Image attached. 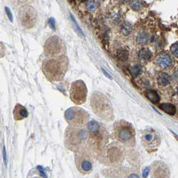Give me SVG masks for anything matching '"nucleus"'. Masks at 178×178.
Wrapping results in <instances>:
<instances>
[{"mask_svg":"<svg viewBox=\"0 0 178 178\" xmlns=\"http://www.w3.org/2000/svg\"><path fill=\"white\" fill-rule=\"evenodd\" d=\"M141 143L149 153L155 151L161 144V136L153 128H147L140 133Z\"/></svg>","mask_w":178,"mask_h":178,"instance_id":"0eeeda50","label":"nucleus"},{"mask_svg":"<svg viewBox=\"0 0 178 178\" xmlns=\"http://www.w3.org/2000/svg\"><path fill=\"white\" fill-rule=\"evenodd\" d=\"M87 131L90 151L93 154H100L109 140V134L107 129L97 121H91L87 124Z\"/></svg>","mask_w":178,"mask_h":178,"instance_id":"f03ea898","label":"nucleus"},{"mask_svg":"<svg viewBox=\"0 0 178 178\" xmlns=\"http://www.w3.org/2000/svg\"><path fill=\"white\" fill-rule=\"evenodd\" d=\"M75 164L79 172L83 175L90 174L93 170V154L90 150L75 153Z\"/></svg>","mask_w":178,"mask_h":178,"instance_id":"6e6552de","label":"nucleus"},{"mask_svg":"<svg viewBox=\"0 0 178 178\" xmlns=\"http://www.w3.org/2000/svg\"><path fill=\"white\" fill-rule=\"evenodd\" d=\"M149 35L147 32L145 31H141L137 34L136 37V41L139 44L144 45L146 44L149 40Z\"/></svg>","mask_w":178,"mask_h":178,"instance_id":"f3484780","label":"nucleus"},{"mask_svg":"<svg viewBox=\"0 0 178 178\" xmlns=\"http://www.w3.org/2000/svg\"><path fill=\"white\" fill-rule=\"evenodd\" d=\"M139 59L142 62H147L151 58V52L147 48H142L138 54Z\"/></svg>","mask_w":178,"mask_h":178,"instance_id":"a211bd4d","label":"nucleus"},{"mask_svg":"<svg viewBox=\"0 0 178 178\" xmlns=\"http://www.w3.org/2000/svg\"><path fill=\"white\" fill-rule=\"evenodd\" d=\"M49 24H50V27H52V29L55 30L56 27H55V20L53 18H51L50 20H49Z\"/></svg>","mask_w":178,"mask_h":178,"instance_id":"cd10ccee","label":"nucleus"},{"mask_svg":"<svg viewBox=\"0 0 178 178\" xmlns=\"http://www.w3.org/2000/svg\"><path fill=\"white\" fill-rule=\"evenodd\" d=\"M131 74L133 77L135 78L137 76H139L141 72V67L139 64H135V65L133 66L130 68Z\"/></svg>","mask_w":178,"mask_h":178,"instance_id":"aec40b11","label":"nucleus"},{"mask_svg":"<svg viewBox=\"0 0 178 178\" xmlns=\"http://www.w3.org/2000/svg\"><path fill=\"white\" fill-rule=\"evenodd\" d=\"M135 135L134 126L129 122L119 120L113 125V137L126 147L132 148L135 146Z\"/></svg>","mask_w":178,"mask_h":178,"instance_id":"39448f33","label":"nucleus"},{"mask_svg":"<svg viewBox=\"0 0 178 178\" xmlns=\"http://www.w3.org/2000/svg\"><path fill=\"white\" fill-rule=\"evenodd\" d=\"M21 22L25 27L30 28L35 25L37 14L35 9L31 6H26L22 8L20 11Z\"/></svg>","mask_w":178,"mask_h":178,"instance_id":"f8f14e48","label":"nucleus"},{"mask_svg":"<svg viewBox=\"0 0 178 178\" xmlns=\"http://www.w3.org/2000/svg\"><path fill=\"white\" fill-rule=\"evenodd\" d=\"M66 52V45L58 36H52L46 40L44 45V52L48 56L57 57L63 56Z\"/></svg>","mask_w":178,"mask_h":178,"instance_id":"1a4fd4ad","label":"nucleus"},{"mask_svg":"<svg viewBox=\"0 0 178 178\" xmlns=\"http://www.w3.org/2000/svg\"><path fill=\"white\" fill-rule=\"evenodd\" d=\"M121 32L123 33L125 36H129V34H131L133 32V26L130 23L126 22L124 23L123 25H122L121 28Z\"/></svg>","mask_w":178,"mask_h":178,"instance_id":"6ab92c4d","label":"nucleus"},{"mask_svg":"<svg viewBox=\"0 0 178 178\" xmlns=\"http://www.w3.org/2000/svg\"><path fill=\"white\" fill-rule=\"evenodd\" d=\"M68 68V59L65 55L51 58L43 63V72L52 81L62 80Z\"/></svg>","mask_w":178,"mask_h":178,"instance_id":"7ed1b4c3","label":"nucleus"},{"mask_svg":"<svg viewBox=\"0 0 178 178\" xmlns=\"http://www.w3.org/2000/svg\"><path fill=\"white\" fill-rule=\"evenodd\" d=\"M64 145L75 153L90 150L87 129L68 126L64 133Z\"/></svg>","mask_w":178,"mask_h":178,"instance_id":"f257e3e1","label":"nucleus"},{"mask_svg":"<svg viewBox=\"0 0 178 178\" xmlns=\"http://www.w3.org/2000/svg\"><path fill=\"white\" fill-rule=\"evenodd\" d=\"M171 78L166 72H160L157 76V83L160 87H166L170 84Z\"/></svg>","mask_w":178,"mask_h":178,"instance_id":"2eb2a0df","label":"nucleus"},{"mask_svg":"<svg viewBox=\"0 0 178 178\" xmlns=\"http://www.w3.org/2000/svg\"><path fill=\"white\" fill-rule=\"evenodd\" d=\"M156 64L162 69H168L173 66V60L169 54L168 52H162L156 58Z\"/></svg>","mask_w":178,"mask_h":178,"instance_id":"ddd939ff","label":"nucleus"},{"mask_svg":"<svg viewBox=\"0 0 178 178\" xmlns=\"http://www.w3.org/2000/svg\"><path fill=\"white\" fill-rule=\"evenodd\" d=\"M87 7V9L89 11H93L95 10V8H96V4L95 3H94V1H90L88 2Z\"/></svg>","mask_w":178,"mask_h":178,"instance_id":"393cba45","label":"nucleus"},{"mask_svg":"<svg viewBox=\"0 0 178 178\" xmlns=\"http://www.w3.org/2000/svg\"><path fill=\"white\" fill-rule=\"evenodd\" d=\"M145 96L152 103L157 104L160 101V96L157 92L154 90H147L145 91Z\"/></svg>","mask_w":178,"mask_h":178,"instance_id":"4468645a","label":"nucleus"},{"mask_svg":"<svg viewBox=\"0 0 178 178\" xmlns=\"http://www.w3.org/2000/svg\"><path fill=\"white\" fill-rule=\"evenodd\" d=\"M18 113H19V117L21 118V119L27 117V115H28V113H27V110L22 106H20V108H19Z\"/></svg>","mask_w":178,"mask_h":178,"instance_id":"412c9836","label":"nucleus"},{"mask_svg":"<svg viewBox=\"0 0 178 178\" xmlns=\"http://www.w3.org/2000/svg\"><path fill=\"white\" fill-rule=\"evenodd\" d=\"M131 5L134 10H139L141 8V2L139 1H131L130 2Z\"/></svg>","mask_w":178,"mask_h":178,"instance_id":"b1692460","label":"nucleus"},{"mask_svg":"<svg viewBox=\"0 0 178 178\" xmlns=\"http://www.w3.org/2000/svg\"><path fill=\"white\" fill-rule=\"evenodd\" d=\"M5 12H6V14H7V16L8 17V18L10 19V20L11 21H13V16H12V12H11V10H10L9 8L6 7L5 8Z\"/></svg>","mask_w":178,"mask_h":178,"instance_id":"bb28decb","label":"nucleus"},{"mask_svg":"<svg viewBox=\"0 0 178 178\" xmlns=\"http://www.w3.org/2000/svg\"><path fill=\"white\" fill-rule=\"evenodd\" d=\"M149 174L150 178H169L170 170L169 166L164 162L155 161L151 165Z\"/></svg>","mask_w":178,"mask_h":178,"instance_id":"9b49d317","label":"nucleus"},{"mask_svg":"<svg viewBox=\"0 0 178 178\" xmlns=\"http://www.w3.org/2000/svg\"><path fill=\"white\" fill-rule=\"evenodd\" d=\"M129 56L128 52H126L125 50L121 51L119 53H118V58L121 60H126L127 59Z\"/></svg>","mask_w":178,"mask_h":178,"instance_id":"4be33fe9","label":"nucleus"},{"mask_svg":"<svg viewBox=\"0 0 178 178\" xmlns=\"http://www.w3.org/2000/svg\"><path fill=\"white\" fill-rule=\"evenodd\" d=\"M91 107L97 117L106 121H111L114 119L113 109L110 100L104 94L94 91L91 96Z\"/></svg>","mask_w":178,"mask_h":178,"instance_id":"20e7f679","label":"nucleus"},{"mask_svg":"<svg viewBox=\"0 0 178 178\" xmlns=\"http://www.w3.org/2000/svg\"><path fill=\"white\" fill-rule=\"evenodd\" d=\"M88 90L86 84L82 80H77L72 83L70 90V99L74 104L80 105L87 100Z\"/></svg>","mask_w":178,"mask_h":178,"instance_id":"9d476101","label":"nucleus"},{"mask_svg":"<svg viewBox=\"0 0 178 178\" xmlns=\"http://www.w3.org/2000/svg\"><path fill=\"white\" fill-rule=\"evenodd\" d=\"M159 108L167 114L171 116L174 115L176 113V108H175L174 105L171 103L164 102V103L160 104Z\"/></svg>","mask_w":178,"mask_h":178,"instance_id":"dca6fc26","label":"nucleus"},{"mask_svg":"<svg viewBox=\"0 0 178 178\" xmlns=\"http://www.w3.org/2000/svg\"><path fill=\"white\" fill-rule=\"evenodd\" d=\"M129 178H139V176L138 175L135 174V173H132V174H131L129 175Z\"/></svg>","mask_w":178,"mask_h":178,"instance_id":"c85d7f7f","label":"nucleus"},{"mask_svg":"<svg viewBox=\"0 0 178 178\" xmlns=\"http://www.w3.org/2000/svg\"><path fill=\"white\" fill-rule=\"evenodd\" d=\"M3 158L4 164L5 165V166H7V165H8V157H7V153H6V149H5V147H3Z\"/></svg>","mask_w":178,"mask_h":178,"instance_id":"a878e982","label":"nucleus"},{"mask_svg":"<svg viewBox=\"0 0 178 178\" xmlns=\"http://www.w3.org/2000/svg\"><path fill=\"white\" fill-rule=\"evenodd\" d=\"M177 48H178V44L177 42H175L174 44H172V46L170 48L171 52L173 54V56H175V57L177 58L178 56V52H177Z\"/></svg>","mask_w":178,"mask_h":178,"instance_id":"5701e85b","label":"nucleus"},{"mask_svg":"<svg viewBox=\"0 0 178 178\" xmlns=\"http://www.w3.org/2000/svg\"><path fill=\"white\" fill-rule=\"evenodd\" d=\"M64 119L69 126L84 127L89 123L90 115L84 109L73 107L68 109L64 113Z\"/></svg>","mask_w":178,"mask_h":178,"instance_id":"423d86ee","label":"nucleus"}]
</instances>
